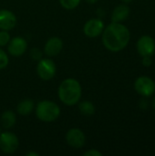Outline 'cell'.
Listing matches in <instances>:
<instances>
[{
    "label": "cell",
    "instance_id": "obj_25",
    "mask_svg": "<svg viewBox=\"0 0 155 156\" xmlns=\"http://www.w3.org/2000/svg\"><path fill=\"white\" fill-rule=\"evenodd\" d=\"M88 4H90V5H94V4H96L99 0H85Z\"/></svg>",
    "mask_w": 155,
    "mask_h": 156
},
{
    "label": "cell",
    "instance_id": "obj_15",
    "mask_svg": "<svg viewBox=\"0 0 155 156\" xmlns=\"http://www.w3.org/2000/svg\"><path fill=\"white\" fill-rule=\"evenodd\" d=\"M35 109V103L30 99H25L21 101L16 106V112L19 115L26 116L29 115Z\"/></svg>",
    "mask_w": 155,
    "mask_h": 156
},
{
    "label": "cell",
    "instance_id": "obj_21",
    "mask_svg": "<svg viewBox=\"0 0 155 156\" xmlns=\"http://www.w3.org/2000/svg\"><path fill=\"white\" fill-rule=\"evenodd\" d=\"M102 154L96 150V149H90L88 151H86L84 154H83V156H101Z\"/></svg>",
    "mask_w": 155,
    "mask_h": 156
},
{
    "label": "cell",
    "instance_id": "obj_8",
    "mask_svg": "<svg viewBox=\"0 0 155 156\" xmlns=\"http://www.w3.org/2000/svg\"><path fill=\"white\" fill-rule=\"evenodd\" d=\"M137 50L142 57H152L155 52V41L150 36H142L137 41Z\"/></svg>",
    "mask_w": 155,
    "mask_h": 156
},
{
    "label": "cell",
    "instance_id": "obj_20",
    "mask_svg": "<svg viewBox=\"0 0 155 156\" xmlns=\"http://www.w3.org/2000/svg\"><path fill=\"white\" fill-rule=\"evenodd\" d=\"M42 51L37 48H33L31 50H30V57L32 59L36 60V61H38L42 58Z\"/></svg>",
    "mask_w": 155,
    "mask_h": 156
},
{
    "label": "cell",
    "instance_id": "obj_3",
    "mask_svg": "<svg viewBox=\"0 0 155 156\" xmlns=\"http://www.w3.org/2000/svg\"><path fill=\"white\" fill-rule=\"evenodd\" d=\"M36 116L43 122H53L60 116L59 106L51 101H41L36 107Z\"/></svg>",
    "mask_w": 155,
    "mask_h": 156
},
{
    "label": "cell",
    "instance_id": "obj_19",
    "mask_svg": "<svg viewBox=\"0 0 155 156\" xmlns=\"http://www.w3.org/2000/svg\"><path fill=\"white\" fill-rule=\"evenodd\" d=\"M9 63V58L8 55L0 48V69H4L7 67Z\"/></svg>",
    "mask_w": 155,
    "mask_h": 156
},
{
    "label": "cell",
    "instance_id": "obj_14",
    "mask_svg": "<svg viewBox=\"0 0 155 156\" xmlns=\"http://www.w3.org/2000/svg\"><path fill=\"white\" fill-rule=\"evenodd\" d=\"M0 122H1V125L4 129L5 130H9V129H12L16 122V113L13 112V111H5L2 115H1V118H0Z\"/></svg>",
    "mask_w": 155,
    "mask_h": 156
},
{
    "label": "cell",
    "instance_id": "obj_7",
    "mask_svg": "<svg viewBox=\"0 0 155 156\" xmlns=\"http://www.w3.org/2000/svg\"><path fill=\"white\" fill-rule=\"evenodd\" d=\"M65 139L67 144L74 149L82 148L86 143V136L84 133L79 128L69 129L66 133Z\"/></svg>",
    "mask_w": 155,
    "mask_h": 156
},
{
    "label": "cell",
    "instance_id": "obj_18",
    "mask_svg": "<svg viewBox=\"0 0 155 156\" xmlns=\"http://www.w3.org/2000/svg\"><path fill=\"white\" fill-rule=\"evenodd\" d=\"M10 39H11V37H10V34L8 33V31L0 30V48L7 46Z\"/></svg>",
    "mask_w": 155,
    "mask_h": 156
},
{
    "label": "cell",
    "instance_id": "obj_2",
    "mask_svg": "<svg viewBox=\"0 0 155 156\" xmlns=\"http://www.w3.org/2000/svg\"><path fill=\"white\" fill-rule=\"evenodd\" d=\"M58 95L63 104L67 106L76 105L79 102L82 95L81 85L77 80L68 78L58 86Z\"/></svg>",
    "mask_w": 155,
    "mask_h": 156
},
{
    "label": "cell",
    "instance_id": "obj_27",
    "mask_svg": "<svg viewBox=\"0 0 155 156\" xmlns=\"http://www.w3.org/2000/svg\"><path fill=\"white\" fill-rule=\"evenodd\" d=\"M152 105H153V108L154 109L155 111V97L153 98V102H152Z\"/></svg>",
    "mask_w": 155,
    "mask_h": 156
},
{
    "label": "cell",
    "instance_id": "obj_26",
    "mask_svg": "<svg viewBox=\"0 0 155 156\" xmlns=\"http://www.w3.org/2000/svg\"><path fill=\"white\" fill-rule=\"evenodd\" d=\"M124 4H129V3H131L132 0H122Z\"/></svg>",
    "mask_w": 155,
    "mask_h": 156
},
{
    "label": "cell",
    "instance_id": "obj_16",
    "mask_svg": "<svg viewBox=\"0 0 155 156\" xmlns=\"http://www.w3.org/2000/svg\"><path fill=\"white\" fill-rule=\"evenodd\" d=\"M79 111L82 115L85 116H91L95 113V106L91 101H84L79 103Z\"/></svg>",
    "mask_w": 155,
    "mask_h": 156
},
{
    "label": "cell",
    "instance_id": "obj_22",
    "mask_svg": "<svg viewBox=\"0 0 155 156\" xmlns=\"http://www.w3.org/2000/svg\"><path fill=\"white\" fill-rule=\"evenodd\" d=\"M143 65L145 67H150L152 65V58L151 57H143Z\"/></svg>",
    "mask_w": 155,
    "mask_h": 156
},
{
    "label": "cell",
    "instance_id": "obj_11",
    "mask_svg": "<svg viewBox=\"0 0 155 156\" xmlns=\"http://www.w3.org/2000/svg\"><path fill=\"white\" fill-rule=\"evenodd\" d=\"M63 48V41L58 37H52L48 39L44 47V52L48 57L58 56Z\"/></svg>",
    "mask_w": 155,
    "mask_h": 156
},
{
    "label": "cell",
    "instance_id": "obj_13",
    "mask_svg": "<svg viewBox=\"0 0 155 156\" xmlns=\"http://www.w3.org/2000/svg\"><path fill=\"white\" fill-rule=\"evenodd\" d=\"M130 15V7L126 5H120L114 8L111 14V21L121 23L128 18Z\"/></svg>",
    "mask_w": 155,
    "mask_h": 156
},
{
    "label": "cell",
    "instance_id": "obj_9",
    "mask_svg": "<svg viewBox=\"0 0 155 156\" xmlns=\"http://www.w3.org/2000/svg\"><path fill=\"white\" fill-rule=\"evenodd\" d=\"M103 29H104V22L100 18H91L88 20L83 27L84 34L90 38L97 37L100 35H101Z\"/></svg>",
    "mask_w": 155,
    "mask_h": 156
},
{
    "label": "cell",
    "instance_id": "obj_1",
    "mask_svg": "<svg viewBox=\"0 0 155 156\" xmlns=\"http://www.w3.org/2000/svg\"><path fill=\"white\" fill-rule=\"evenodd\" d=\"M129 29L121 23L111 22L102 32V43L104 47L112 52H119L125 48L130 42Z\"/></svg>",
    "mask_w": 155,
    "mask_h": 156
},
{
    "label": "cell",
    "instance_id": "obj_4",
    "mask_svg": "<svg viewBox=\"0 0 155 156\" xmlns=\"http://www.w3.org/2000/svg\"><path fill=\"white\" fill-rule=\"evenodd\" d=\"M57 72V67L54 61L50 58H41L37 61V73L43 80H52Z\"/></svg>",
    "mask_w": 155,
    "mask_h": 156
},
{
    "label": "cell",
    "instance_id": "obj_17",
    "mask_svg": "<svg viewBox=\"0 0 155 156\" xmlns=\"http://www.w3.org/2000/svg\"><path fill=\"white\" fill-rule=\"evenodd\" d=\"M61 6L67 10H73L79 6L80 0H59Z\"/></svg>",
    "mask_w": 155,
    "mask_h": 156
},
{
    "label": "cell",
    "instance_id": "obj_12",
    "mask_svg": "<svg viewBox=\"0 0 155 156\" xmlns=\"http://www.w3.org/2000/svg\"><path fill=\"white\" fill-rule=\"evenodd\" d=\"M16 25V15L7 9H0V30L9 31Z\"/></svg>",
    "mask_w": 155,
    "mask_h": 156
},
{
    "label": "cell",
    "instance_id": "obj_24",
    "mask_svg": "<svg viewBox=\"0 0 155 156\" xmlns=\"http://www.w3.org/2000/svg\"><path fill=\"white\" fill-rule=\"evenodd\" d=\"M26 156H38L39 155V154H38V153H37V152H28V153H26Z\"/></svg>",
    "mask_w": 155,
    "mask_h": 156
},
{
    "label": "cell",
    "instance_id": "obj_6",
    "mask_svg": "<svg viewBox=\"0 0 155 156\" xmlns=\"http://www.w3.org/2000/svg\"><path fill=\"white\" fill-rule=\"evenodd\" d=\"M134 89L143 97H150L155 92V82L149 77H139L134 82Z\"/></svg>",
    "mask_w": 155,
    "mask_h": 156
},
{
    "label": "cell",
    "instance_id": "obj_5",
    "mask_svg": "<svg viewBox=\"0 0 155 156\" xmlns=\"http://www.w3.org/2000/svg\"><path fill=\"white\" fill-rule=\"evenodd\" d=\"M19 146L17 136L11 132H4L0 133V150L4 154H14Z\"/></svg>",
    "mask_w": 155,
    "mask_h": 156
},
{
    "label": "cell",
    "instance_id": "obj_23",
    "mask_svg": "<svg viewBox=\"0 0 155 156\" xmlns=\"http://www.w3.org/2000/svg\"><path fill=\"white\" fill-rule=\"evenodd\" d=\"M140 107L142 109H143V110L147 109V107H148V101L145 100V97L143 99H142V101H140Z\"/></svg>",
    "mask_w": 155,
    "mask_h": 156
},
{
    "label": "cell",
    "instance_id": "obj_10",
    "mask_svg": "<svg viewBox=\"0 0 155 156\" xmlns=\"http://www.w3.org/2000/svg\"><path fill=\"white\" fill-rule=\"evenodd\" d=\"M27 48V42L22 37H15L7 44V51L13 57L22 56Z\"/></svg>",
    "mask_w": 155,
    "mask_h": 156
}]
</instances>
